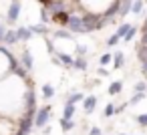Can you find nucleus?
I'll return each instance as SVG.
<instances>
[{"label":"nucleus","mask_w":147,"mask_h":135,"mask_svg":"<svg viewBox=\"0 0 147 135\" xmlns=\"http://www.w3.org/2000/svg\"><path fill=\"white\" fill-rule=\"evenodd\" d=\"M18 63H20V67H24L26 71H32V67H34V61H32V55H30V51H28V49H24V51L20 53V59H18Z\"/></svg>","instance_id":"nucleus-5"},{"label":"nucleus","mask_w":147,"mask_h":135,"mask_svg":"<svg viewBox=\"0 0 147 135\" xmlns=\"http://www.w3.org/2000/svg\"><path fill=\"white\" fill-rule=\"evenodd\" d=\"M53 38H65V41H73V32L67 30V28H59V30H53Z\"/></svg>","instance_id":"nucleus-12"},{"label":"nucleus","mask_w":147,"mask_h":135,"mask_svg":"<svg viewBox=\"0 0 147 135\" xmlns=\"http://www.w3.org/2000/svg\"><path fill=\"white\" fill-rule=\"evenodd\" d=\"M135 34H137V26H131V28L127 30V34L123 36V41H125V43H131V41L135 38Z\"/></svg>","instance_id":"nucleus-26"},{"label":"nucleus","mask_w":147,"mask_h":135,"mask_svg":"<svg viewBox=\"0 0 147 135\" xmlns=\"http://www.w3.org/2000/svg\"><path fill=\"white\" fill-rule=\"evenodd\" d=\"M4 32H6V26L0 22V43H2V38H4Z\"/></svg>","instance_id":"nucleus-35"},{"label":"nucleus","mask_w":147,"mask_h":135,"mask_svg":"<svg viewBox=\"0 0 147 135\" xmlns=\"http://www.w3.org/2000/svg\"><path fill=\"white\" fill-rule=\"evenodd\" d=\"M42 97H45V99H51V97H55V87H53L51 83L42 85Z\"/></svg>","instance_id":"nucleus-19"},{"label":"nucleus","mask_w":147,"mask_h":135,"mask_svg":"<svg viewBox=\"0 0 147 135\" xmlns=\"http://www.w3.org/2000/svg\"><path fill=\"white\" fill-rule=\"evenodd\" d=\"M81 103H83V111H85V113L89 115V113H93V111H95V105H97V97H95V95H89V97H85V99H83Z\"/></svg>","instance_id":"nucleus-8"},{"label":"nucleus","mask_w":147,"mask_h":135,"mask_svg":"<svg viewBox=\"0 0 147 135\" xmlns=\"http://www.w3.org/2000/svg\"><path fill=\"white\" fill-rule=\"evenodd\" d=\"M61 129H63V133L75 129V121H73V119H61Z\"/></svg>","instance_id":"nucleus-20"},{"label":"nucleus","mask_w":147,"mask_h":135,"mask_svg":"<svg viewBox=\"0 0 147 135\" xmlns=\"http://www.w3.org/2000/svg\"><path fill=\"white\" fill-rule=\"evenodd\" d=\"M121 89H123V83L121 81H113L111 87H109V95H117V93H121Z\"/></svg>","instance_id":"nucleus-21"},{"label":"nucleus","mask_w":147,"mask_h":135,"mask_svg":"<svg viewBox=\"0 0 147 135\" xmlns=\"http://www.w3.org/2000/svg\"><path fill=\"white\" fill-rule=\"evenodd\" d=\"M28 28L32 34H49V26H45V24H30Z\"/></svg>","instance_id":"nucleus-15"},{"label":"nucleus","mask_w":147,"mask_h":135,"mask_svg":"<svg viewBox=\"0 0 147 135\" xmlns=\"http://www.w3.org/2000/svg\"><path fill=\"white\" fill-rule=\"evenodd\" d=\"M131 26H133V24H131V22H121V24H119V26H117V32H115V34H117V36H119V38H123V36H125V34H127V30H129V28H131Z\"/></svg>","instance_id":"nucleus-17"},{"label":"nucleus","mask_w":147,"mask_h":135,"mask_svg":"<svg viewBox=\"0 0 147 135\" xmlns=\"http://www.w3.org/2000/svg\"><path fill=\"white\" fill-rule=\"evenodd\" d=\"M87 67H89V63H87L85 57H75V61H73V69H77V71H87Z\"/></svg>","instance_id":"nucleus-13"},{"label":"nucleus","mask_w":147,"mask_h":135,"mask_svg":"<svg viewBox=\"0 0 147 135\" xmlns=\"http://www.w3.org/2000/svg\"><path fill=\"white\" fill-rule=\"evenodd\" d=\"M36 2L42 4V6H49V4H51V0H36Z\"/></svg>","instance_id":"nucleus-36"},{"label":"nucleus","mask_w":147,"mask_h":135,"mask_svg":"<svg viewBox=\"0 0 147 135\" xmlns=\"http://www.w3.org/2000/svg\"><path fill=\"white\" fill-rule=\"evenodd\" d=\"M121 38L117 36V34H111L109 38H107V47H117V43H119Z\"/></svg>","instance_id":"nucleus-29"},{"label":"nucleus","mask_w":147,"mask_h":135,"mask_svg":"<svg viewBox=\"0 0 147 135\" xmlns=\"http://www.w3.org/2000/svg\"><path fill=\"white\" fill-rule=\"evenodd\" d=\"M49 119H51V105L38 107L36 113H34V127H36V129H42V127L49 123Z\"/></svg>","instance_id":"nucleus-3"},{"label":"nucleus","mask_w":147,"mask_h":135,"mask_svg":"<svg viewBox=\"0 0 147 135\" xmlns=\"http://www.w3.org/2000/svg\"><path fill=\"white\" fill-rule=\"evenodd\" d=\"M145 79H147V75H145Z\"/></svg>","instance_id":"nucleus-39"},{"label":"nucleus","mask_w":147,"mask_h":135,"mask_svg":"<svg viewBox=\"0 0 147 135\" xmlns=\"http://www.w3.org/2000/svg\"><path fill=\"white\" fill-rule=\"evenodd\" d=\"M115 115V103H107L105 107V117H113Z\"/></svg>","instance_id":"nucleus-28"},{"label":"nucleus","mask_w":147,"mask_h":135,"mask_svg":"<svg viewBox=\"0 0 147 135\" xmlns=\"http://www.w3.org/2000/svg\"><path fill=\"white\" fill-rule=\"evenodd\" d=\"M89 135H103V131H101L99 127H91V129H89Z\"/></svg>","instance_id":"nucleus-33"},{"label":"nucleus","mask_w":147,"mask_h":135,"mask_svg":"<svg viewBox=\"0 0 147 135\" xmlns=\"http://www.w3.org/2000/svg\"><path fill=\"white\" fill-rule=\"evenodd\" d=\"M51 20H53V24L65 26L67 20H69V12H57V14H51Z\"/></svg>","instance_id":"nucleus-10"},{"label":"nucleus","mask_w":147,"mask_h":135,"mask_svg":"<svg viewBox=\"0 0 147 135\" xmlns=\"http://www.w3.org/2000/svg\"><path fill=\"white\" fill-rule=\"evenodd\" d=\"M133 91H135V93H147V83H145V81H139V83H135Z\"/></svg>","instance_id":"nucleus-27"},{"label":"nucleus","mask_w":147,"mask_h":135,"mask_svg":"<svg viewBox=\"0 0 147 135\" xmlns=\"http://www.w3.org/2000/svg\"><path fill=\"white\" fill-rule=\"evenodd\" d=\"M40 20H42V24L51 22V12H49V8H47V6H42V8H40Z\"/></svg>","instance_id":"nucleus-25"},{"label":"nucleus","mask_w":147,"mask_h":135,"mask_svg":"<svg viewBox=\"0 0 147 135\" xmlns=\"http://www.w3.org/2000/svg\"><path fill=\"white\" fill-rule=\"evenodd\" d=\"M113 65H115V69H121V67L125 65V55H123L121 51H117V53L113 55Z\"/></svg>","instance_id":"nucleus-16"},{"label":"nucleus","mask_w":147,"mask_h":135,"mask_svg":"<svg viewBox=\"0 0 147 135\" xmlns=\"http://www.w3.org/2000/svg\"><path fill=\"white\" fill-rule=\"evenodd\" d=\"M75 111H77V105H73V103H65V109H63V119H73Z\"/></svg>","instance_id":"nucleus-14"},{"label":"nucleus","mask_w":147,"mask_h":135,"mask_svg":"<svg viewBox=\"0 0 147 135\" xmlns=\"http://www.w3.org/2000/svg\"><path fill=\"white\" fill-rule=\"evenodd\" d=\"M97 73H99L101 77H109V75H111V73H109V71H107L105 67H99V71H97Z\"/></svg>","instance_id":"nucleus-34"},{"label":"nucleus","mask_w":147,"mask_h":135,"mask_svg":"<svg viewBox=\"0 0 147 135\" xmlns=\"http://www.w3.org/2000/svg\"><path fill=\"white\" fill-rule=\"evenodd\" d=\"M147 97V93H133L131 95V101H129V105H137L139 101H143Z\"/></svg>","instance_id":"nucleus-24"},{"label":"nucleus","mask_w":147,"mask_h":135,"mask_svg":"<svg viewBox=\"0 0 147 135\" xmlns=\"http://www.w3.org/2000/svg\"><path fill=\"white\" fill-rule=\"evenodd\" d=\"M131 2H133V0H121V4H119V18H125L131 12Z\"/></svg>","instance_id":"nucleus-11"},{"label":"nucleus","mask_w":147,"mask_h":135,"mask_svg":"<svg viewBox=\"0 0 147 135\" xmlns=\"http://www.w3.org/2000/svg\"><path fill=\"white\" fill-rule=\"evenodd\" d=\"M127 105H129V103H123V105H119V107L115 105V115H119V113H123V111L127 109Z\"/></svg>","instance_id":"nucleus-32"},{"label":"nucleus","mask_w":147,"mask_h":135,"mask_svg":"<svg viewBox=\"0 0 147 135\" xmlns=\"http://www.w3.org/2000/svg\"><path fill=\"white\" fill-rule=\"evenodd\" d=\"M20 0H12L10 2V6H8V10H6V22L8 24H14V22H18V18H20Z\"/></svg>","instance_id":"nucleus-4"},{"label":"nucleus","mask_w":147,"mask_h":135,"mask_svg":"<svg viewBox=\"0 0 147 135\" xmlns=\"http://www.w3.org/2000/svg\"><path fill=\"white\" fill-rule=\"evenodd\" d=\"M65 28L71 30L73 34H85V22H83L81 14H77V12H69V20H67Z\"/></svg>","instance_id":"nucleus-2"},{"label":"nucleus","mask_w":147,"mask_h":135,"mask_svg":"<svg viewBox=\"0 0 147 135\" xmlns=\"http://www.w3.org/2000/svg\"><path fill=\"white\" fill-rule=\"evenodd\" d=\"M16 67H18V59L12 57L2 45H0V81H2L4 77H8Z\"/></svg>","instance_id":"nucleus-1"},{"label":"nucleus","mask_w":147,"mask_h":135,"mask_svg":"<svg viewBox=\"0 0 147 135\" xmlns=\"http://www.w3.org/2000/svg\"><path fill=\"white\" fill-rule=\"evenodd\" d=\"M53 57H57V59H59L61 67H69V69H73V61H75V57H73V55H69V53H63V51H57Z\"/></svg>","instance_id":"nucleus-6"},{"label":"nucleus","mask_w":147,"mask_h":135,"mask_svg":"<svg viewBox=\"0 0 147 135\" xmlns=\"http://www.w3.org/2000/svg\"><path fill=\"white\" fill-rule=\"evenodd\" d=\"M119 135H125V133H119Z\"/></svg>","instance_id":"nucleus-38"},{"label":"nucleus","mask_w":147,"mask_h":135,"mask_svg":"<svg viewBox=\"0 0 147 135\" xmlns=\"http://www.w3.org/2000/svg\"><path fill=\"white\" fill-rule=\"evenodd\" d=\"M18 43V36H16V30H8L6 28V32H4V38H2V47H12V45H16Z\"/></svg>","instance_id":"nucleus-7"},{"label":"nucleus","mask_w":147,"mask_h":135,"mask_svg":"<svg viewBox=\"0 0 147 135\" xmlns=\"http://www.w3.org/2000/svg\"><path fill=\"white\" fill-rule=\"evenodd\" d=\"M85 55H87V47L77 45V57H85Z\"/></svg>","instance_id":"nucleus-31"},{"label":"nucleus","mask_w":147,"mask_h":135,"mask_svg":"<svg viewBox=\"0 0 147 135\" xmlns=\"http://www.w3.org/2000/svg\"><path fill=\"white\" fill-rule=\"evenodd\" d=\"M42 131H45V135H51V127H49V125H45Z\"/></svg>","instance_id":"nucleus-37"},{"label":"nucleus","mask_w":147,"mask_h":135,"mask_svg":"<svg viewBox=\"0 0 147 135\" xmlns=\"http://www.w3.org/2000/svg\"><path fill=\"white\" fill-rule=\"evenodd\" d=\"M143 6H145L143 0H133V2H131V12L133 14H141L143 12Z\"/></svg>","instance_id":"nucleus-18"},{"label":"nucleus","mask_w":147,"mask_h":135,"mask_svg":"<svg viewBox=\"0 0 147 135\" xmlns=\"http://www.w3.org/2000/svg\"><path fill=\"white\" fill-rule=\"evenodd\" d=\"M83 99H85L83 93H71V95L67 97V103H73V105H75V103H81Z\"/></svg>","instance_id":"nucleus-23"},{"label":"nucleus","mask_w":147,"mask_h":135,"mask_svg":"<svg viewBox=\"0 0 147 135\" xmlns=\"http://www.w3.org/2000/svg\"><path fill=\"white\" fill-rule=\"evenodd\" d=\"M16 36H18V43H28L32 38V32L28 26H18L16 28Z\"/></svg>","instance_id":"nucleus-9"},{"label":"nucleus","mask_w":147,"mask_h":135,"mask_svg":"<svg viewBox=\"0 0 147 135\" xmlns=\"http://www.w3.org/2000/svg\"><path fill=\"white\" fill-rule=\"evenodd\" d=\"M135 121H137L141 127H147V113H143V115H137V117H135Z\"/></svg>","instance_id":"nucleus-30"},{"label":"nucleus","mask_w":147,"mask_h":135,"mask_svg":"<svg viewBox=\"0 0 147 135\" xmlns=\"http://www.w3.org/2000/svg\"><path fill=\"white\" fill-rule=\"evenodd\" d=\"M109 63H113V55H111V53H105V55L99 57V65H101V67H107Z\"/></svg>","instance_id":"nucleus-22"}]
</instances>
